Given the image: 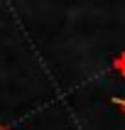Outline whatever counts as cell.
I'll return each instance as SVG.
<instances>
[{"mask_svg": "<svg viewBox=\"0 0 125 130\" xmlns=\"http://www.w3.org/2000/svg\"><path fill=\"white\" fill-rule=\"evenodd\" d=\"M113 69H115V71L125 79V52H120V54L113 59Z\"/></svg>", "mask_w": 125, "mask_h": 130, "instance_id": "6da1fadb", "label": "cell"}, {"mask_svg": "<svg viewBox=\"0 0 125 130\" xmlns=\"http://www.w3.org/2000/svg\"><path fill=\"white\" fill-rule=\"evenodd\" d=\"M113 103H115L118 108H120V110L125 113V98H113Z\"/></svg>", "mask_w": 125, "mask_h": 130, "instance_id": "7a4b0ae2", "label": "cell"}, {"mask_svg": "<svg viewBox=\"0 0 125 130\" xmlns=\"http://www.w3.org/2000/svg\"><path fill=\"white\" fill-rule=\"evenodd\" d=\"M0 130H10V128H7V125H0Z\"/></svg>", "mask_w": 125, "mask_h": 130, "instance_id": "3957f363", "label": "cell"}]
</instances>
